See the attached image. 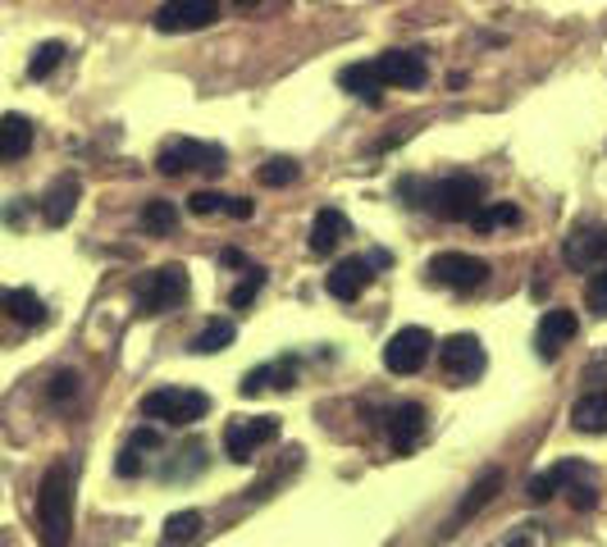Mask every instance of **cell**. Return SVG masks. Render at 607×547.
Masks as SVG:
<instances>
[{
  "instance_id": "cell-4",
  "label": "cell",
  "mask_w": 607,
  "mask_h": 547,
  "mask_svg": "<svg viewBox=\"0 0 607 547\" xmlns=\"http://www.w3.org/2000/svg\"><path fill=\"white\" fill-rule=\"evenodd\" d=\"M188 288L192 283H188L184 265H161V269L142 274V279L133 283V306H137V315H165L174 306H184Z\"/></svg>"
},
{
  "instance_id": "cell-17",
  "label": "cell",
  "mask_w": 607,
  "mask_h": 547,
  "mask_svg": "<svg viewBox=\"0 0 607 547\" xmlns=\"http://www.w3.org/2000/svg\"><path fill=\"white\" fill-rule=\"evenodd\" d=\"M343 237H352V220L343 215L339 205H324L320 215H316V224H311L307 252H311V256H333V252H339V242H343Z\"/></svg>"
},
{
  "instance_id": "cell-32",
  "label": "cell",
  "mask_w": 607,
  "mask_h": 547,
  "mask_svg": "<svg viewBox=\"0 0 607 547\" xmlns=\"http://www.w3.org/2000/svg\"><path fill=\"white\" fill-rule=\"evenodd\" d=\"M503 547H549V525H539V521H526V525H516Z\"/></svg>"
},
{
  "instance_id": "cell-6",
  "label": "cell",
  "mask_w": 607,
  "mask_h": 547,
  "mask_svg": "<svg viewBox=\"0 0 607 547\" xmlns=\"http://www.w3.org/2000/svg\"><path fill=\"white\" fill-rule=\"evenodd\" d=\"M430 351H434V333L420 328V324H407V328H398L388 338V347H384V370L388 375H416V370H424Z\"/></svg>"
},
{
  "instance_id": "cell-37",
  "label": "cell",
  "mask_w": 607,
  "mask_h": 547,
  "mask_svg": "<svg viewBox=\"0 0 607 547\" xmlns=\"http://www.w3.org/2000/svg\"><path fill=\"white\" fill-rule=\"evenodd\" d=\"M46 398H51V402H74V398H78V375H74V370L55 375L51 388H46Z\"/></svg>"
},
{
  "instance_id": "cell-9",
  "label": "cell",
  "mask_w": 607,
  "mask_h": 547,
  "mask_svg": "<svg viewBox=\"0 0 607 547\" xmlns=\"http://www.w3.org/2000/svg\"><path fill=\"white\" fill-rule=\"evenodd\" d=\"M220 19V0H165L156 10L161 33H201Z\"/></svg>"
},
{
  "instance_id": "cell-16",
  "label": "cell",
  "mask_w": 607,
  "mask_h": 547,
  "mask_svg": "<svg viewBox=\"0 0 607 547\" xmlns=\"http://www.w3.org/2000/svg\"><path fill=\"white\" fill-rule=\"evenodd\" d=\"M375 69L388 87H424V74H430V65H424V51H384L375 59Z\"/></svg>"
},
{
  "instance_id": "cell-24",
  "label": "cell",
  "mask_w": 607,
  "mask_h": 547,
  "mask_svg": "<svg viewBox=\"0 0 607 547\" xmlns=\"http://www.w3.org/2000/svg\"><path fill=\"white\" fill-rule=\"evenodd\" d=\"M571 424L581 434H607V388H589L585 398L571 406Z\"/></svg>"
},
{
  "instance_id": "cell-5",
  "label": "cell",
  "mask_w": 607,
  "mask_h": 547,
  "mask_svg": "<svg viewBox=\"0 0 607 547\" xmlns=\"http://www.w3.org/2000/svg\"><path fill=\"white\" fill-rule=\"evenodd\" d=\"M156 169L165 178H178V174H188V169H201V174H224L229 169V156H224V146L216 142H192V137H169L161 146V156H156Z\"/></svg>"
},
{
  "instance_id": "cell-12",
  "label": "cell",
  "mask_w": 607,
  "mask_h": 547,
  "mask_svg": "<svg viewBox=\"0 0 607 547\" xmlns=\"http://www.w3.org/2000/svg\"><path fill=\"white\" fill-rule=\"evenodd\" d=\"M424 406L420 402H398V406H388V415H384V429H388V443H393V451L398 456H407V451H416V443L424 438Z\"/></svg>"
},
{
  "instance_id": "cell-26",
  "label": "cell",
  "mask_w": 607,
  "mask_h": 547,
  "mask_svg": "<svg viewBox=\"0 0 607 547\" xmlns=\"http://www.w3.org/2000/svg\"><path fill=\"white\" fill-rule=\"evenodd\" d=\"M511 224H521V210H516L511 201H484L471 215L475 233H494V228H511Z\"/></svg>"
},
{
  "instance_id": "cell-28",
  "label": "cell",
  "mask_w": 607,
  "mask_h": 547,
  "mask_svg": "<svg viewBox=\"0 0 607 547\" xmlns=\"http://www.w3.org/2000/svg\"><path fill=\"white\" fill-rule=\"evenodd\" d=\"M188 347H192L197 356H216V351L233 347V324H229V320H210Z\"/></svg>"
},
{
  "instance_id": "cell-20",
  "label": "cell",
  "mask_w": 607,
  "mask_h": 547,
  "mask_svg": "<svg viewBox=\"0 0 607 547\" xmlns=\"http://www.w3.org/2000/svg\"><path fill=\"white\" fill-rule=\"evenodd\" d=\"M553 470H558L562 493L571 498L575 511H594V506H598V483H594V470H589L585 461H562V466H553Z\"/></svg>"
},
{
  "instance_id": "cell-23",
  "label": "cell",
  "mask_w": 607,
  "mask_h": 547,
  "mask_svg": "<svg viewBox=\"0 0 607 547\" xmlns=\"http://www.w3.org/2000/svg\"><path fill=\"white\" fill-rule=\"evenodd\" d=\"M27 150H33V119L5 114V119H0V160L14 165V160L27 156Z\"/></svg>"
},
{
  "instance_id": "cell-29",
  "label": "cell",
  "mask_w": 607,
  "mask_h": 547,
  "mask_svg": "<svg viewBox=\"0 0 607 547\" xmlns=\"http://www.w3.org/2000/svg\"><path fill=\"white\" fill-rule=\"evenodd\" d=\"M59 59H65V42H42V46L33 51V59H27V78H33V82L51 78V74L59 69Z\"/></svg>"
},
{
  "instance_id": "cell-10",
  "label": "cell",
  "mask_w": 607,
  "mask_h": 547,
  "mask_svg": "<svg viewBox=\"0 0 607 547\" xmlns=\"http://www.w3.org/2000/svg\"><path fill=\"white\" fill-rule=\"evenodd\" d=\"M439 360L452 383H475L484 375V347L475 333H452L448 343H439Z\"/></svg>"
},
{
  "instance_id": "cell-7",
  "label": "cell",
  "mask_w": 607,
  "mask_h": 547,
  "mask_svg": "<svg viewBox=\"0 0 607 547\" xmlns=\"http://www.w3.org/2000/svg\"><path fill=\"white\" fill-rule=\"evenodd\" d=\"M279 438V420L275 415H247V420H233L224 429V456L229 461H252V456Z\"/></svg>"
},
{
  "instance_id": "cell-36",
  "label": "cell",
  "mask_w": 607,
  "mask_h": 547,
  "mask_svg": "<svg viewBox=\"0 0 607 547\" xmlns=\"http://www.w3.org/2000/svg\"><path fill=\"white\" fill-rule=\"evenodd\" d=\"M585 306H589L598 320L607 315V265L594 269V279H589V288H585Z\"/></svg>"
},
{
  "instance_id": "cell-18",
  "label": "cell",
  "mask_w": 607,
  "mask_h": 547,
  "mask_svg": "<svg viewBox=\"0 0 607 547\" xmlns=\"http://www.w3.org/2000/svg\"><path fill=\"white\" fill-rule=\"evenodd\" d=\"M371 283H375V265L361 260V256H352V260H339V265H333V274H329V297L356 301Z\"/></svg>"
},
{
  "instance_id": "cell-38",
  "label": "cell",
  "mask_w": 607,
  "mask_h": 547,
  "mask_svg": "<svg viewBox=\"0 0 607 547\" xmlns=\"http://www.w3.org/2000/svg\"><path fill=\"white\" fill-rule=\"evenodd\" d=\"M252 210H256V205H252L247 197H229V201H224V215H229V220H252Z\"/></svg>"
},
{
  "instance_id": "cell-40",
  "label": "cell",
  "mask_w": 607,
  "mask_h": 547,
  "mask_svg": "<svg viewBox=\"0 0 607 547\" xmlns=\"http://www.w3.org/2000/svg\"><path fill=\"white\" fill-rule=\"evenodd\" d=\"M0 311H5V292H0Z\"/></svg>"
},
{
  "instance_id": "cell-21",
  "label": "cell",
  "mask_w": 607,
  "mask_h": 547,
  "mask_svg": "<svg viewBox=\"0 0 607 547\" xmlns=\"http://www.w3.org/2000/svg\"><path fill=\"white\" fill-rule=\"evenodd\" d=\"M161 447H165V438L151 429V424H146V429H133V438L124 443V451H119V461H114V475L119 479H137L146 470V456L161 451Z\"/></svg>"
},
{
  "instance_id": "cell-19",
  "label": "cell",
  "mask_w": 607,
  "mask_h": 547,
  "mask_svg": "<svg viewBox=\"0 0 607 547\" xmlns=\"http://www.w3.org/2000/svg\"><path fill=\"white\" fill-rule=\"evenodd\" d=\"M297 383V360L293 356H284V360H265V365H256V370L238 383V392L242 398H261L265 388H279V392H288Z\"/></svg>"
},
{
  "instance_id": "cell-11",
  "label": "cell",
  "mask_w": 607,
  "mask_h": 547,
  "mask_svg": "<svg viewBox=\"0 0 607 547\" xmlns=\"http://www.w3.org/2000/svg\"><path fill=\"white\" fill-rule=\"evenodd\" d=\"M498 489H503V470H484V475L471 483V493L462 498V506H457V511H452L448 521H443V529H439V543H448V538L457 534L462 525H471L475 515H479L484 506H489V502L498 498Z\"/></svg>"
},
{
  "instance_id": "cell-22",
  "label": "cell",
  "mask_w": 607,
  "mask_h": 547,
  "mask_svg": "<svg viewBox=\"0 0 607 547\" xmlns=\"http://www.w3.org/2000/svg\"><path fill=\"white\" fill-rule=\"evenodd\" d=\"M339 82L352 91V97H361L366 105H379L384 101V78H379V69H375V59H361V65H347L343 74H339Z\"/></svg>"
},
{
  "instance_id": "cell-14",
  "label": "cell",
  "mask_w": 607,
  "mask_h": 547,
  "mask_svg": "<svg viewBox=\"0 0 607 547\" xmlns=\"http://www.w3.org/2000/svg\"><path fill=\"white\" fill-rule=\"evenodd\" d=\"M562 260L571 269H603L607 265V228H575L566 242H562Z\"/></svg>"
},
{
  "instance_id": "cell-25",
  "label": "cell",
  "mask_w": 607,
  "mask_h": 547,
  "mask_svg": "<svg viewBox=\"0 0 607 547\" xmlns=\"http://www.w3.org/2000/svg\"><path fill=\"white\" fill-rule=\"evenodd\" d=\"M5 311H10V320H19L23 328H42V324H46V306H42V297H37L33 288L5 292Z\"/></svg>"
},
{
  "instance_id": "cell-8",
  "label": "cell",
  "mask_w": 607,
  "mask_h": 547,
  "mask_svg": "<svg viewBox=\"0 0 607 547\" xmlns=\"http://www.w3.org/2000/svg\"><path fill=\"white\" fill-rule=\"evenodd\" d=\"M430 279L448 292H475L484 279H489V265L479 256H466V252H439L430 260Z\"/></svg>"
},
{
  "instance_id": "cell-13",
  "label": "cell",
  "mask_w": 607,
  "mask_h": 547,
  "mask_svg": "<svg viewBox=\"0 0 607 547\" xmlns=\"http://www.w3.org/2000/svg\"><path fill=\"white\" fill-rule=\"evenodd\" d=\"M575 333H581V320H575V311H543L539 315V328H534L539 360H558L562 347H571Z\"/></svg>"
},
{
  "instance_id": "cell-1",
  "label": "cell",
  "mask_w": 607,
  "mask_h": 547,
  "mask_svg": "<svg viewBox=\"0 0 607 547\" xmlns=\"http://www.w3.org/2000/svg\"><path fill=\"white\" fill-rule=\"evenodd\" d=\"M74 461H55L37 489V538L42 547H69L74 538Z\"/></svg>"
},
{
  "instance_id": "cell-33",
  "label": "cell",
  "mask_w": 607,
  "mask_h": 547,
  "mask_svg": "<svg viewBox=\"0 0 607 547\" xmlns=\"http://www.w3.org/2000/svg\"><path fill=\"white\" fill-rule=\"evenodd\" d=\"M261 288H265V269H261V265H247V283H238L233 297H229V301H233V311H247Z\"/></svg>"
},
{
  "instance_id": "cell-3",
  "label": "cell",
  "mask_w": 607,
  "mask_h": 547,
  "mask_svg": "<svg viewBox=\"0 0 607 547\" xmlns=\"http://www.w3.org/2000/svg\"><path fill=\"white\" fill-rule=\"evenodd\" d=\"M206 411H210V392L184 388V383L156 388L142 398V415L156 420V424H174V429H192L197 420H206Z\"/></svg>"
},
{
  "instance_id": "cell-34",
  "label": "cell",
  "mask_w": 607,
  "mask_h": 547,
  "mask_svg": "<svg viewBox=\"0 0 607 547\" xmlns=\"http://www.w3.org/2000/svg\"><path fill=\"white\" fill-rule=\"evenodd\" d=\"M224 201H229V197H220V192H210V188H201V192H192V197H188V215H197V220H210V215H224Z\"/></svg>"
},
{
  "instance_id": "cell-30",
  "label": "cell",
  "mask_w": 607,
  "mask_h": 547,
  "mask_svg": "<svg viewBox=\"0 0 607 547\" xmlns=\"http://www.w3.org/2000/svg\"><path fill=\"white\" fill-rule=\"evenodd\" d=\"M265 188H288V182H297V160L293 156H275V160H265L261 174H256Z\"/></svg>"
},
{
  "instance_id": "cell-15",
  "label": "cell",
  "mask_w": 607,
  "mask_h": 547,
  "mask_svg": "<svg viewBox=\"0 0 607 547\" xmlns=\"http://www.w3.org/2000/svg\"><path fill=\"white\" fill-rule=\"evenodd\" d=\"M78 201H82L78 174H59L51 188H46V197H42V220H46V228H65V224L74 220Z\"/></svg>"
},
{
  "instance_id": "cell-39",
  "label": "cell",
  "mask_w": 607,
  "mask_h": 547,
  "mask_svg": "<svg viewBox=\"0 0 607 547\" xmlns=\"http://www.w3.org/2000/svg\"><path fill=\"white\" fill-rule=\"evenodd\" d=\"M220 260H224V265H233V269H242V265H252V260H247V256H242L238 247H229V252H224Z\"/></svg>"
},
{
  "instance_id": "cell-2",
  "label": "cell",
  "mask_w": 607,
  "mask_h": 547,
  "mask_svg": "<svg viewBox=\"0 0 607 547\" xmlns=\"http://www.w3.org/2000/svg\"><path fill=\"white\" fill-rule=\"evenodd\" d=\"M420 205L443 224H471V215L484 205V178H475V174L434 178V182H424Z\"/></svg>"
},
{
  "instance_id": "cell-27",
  "label": "cell",
  "mask_w": 607,
  "mask_h": 547,
  "mask_svg": "<svg viewBox=\"0 0 607 547\" xmlns=\"http://www.w3.org/2000/svg\"><path fill=\"white\" fill-rule=\"evenodd\" d=\"M142 228L151 233V237H169L174 228H178V205L174 201H146L142 205Z\"/></svg>"
},
{
  "instance_id": "cell-35",
  "label": "cell",
  "mask_w": 607,
  "mask_h": 547,
  "mask_svg": "<svg viewBox=\"0 0 607 547\" xmlns=\"http://www.w3.org/2000/svg\"><path fill=\"white\" fill-rule=\"evenodd\" d=\"M553 493H562V479H558V470H543V475H534L530 483H526V498L539 506V502H549Z\"/></svg>"
},
{
  "instance_id": "cell-31",
  "label": "cell",
  "mask_w": 607,
  "mask_h": 547,
  "mask_svg": "<svg viewBox=\"0 0 607 547\" xmlns=\"http://www.w3.org/2000/svg\"><path fill=\"white\" fill-rule=\"evenodd\" d=\"M201 529V511H174L165 521V543H188Z\"/></svg>"
}]
</instances>
